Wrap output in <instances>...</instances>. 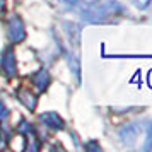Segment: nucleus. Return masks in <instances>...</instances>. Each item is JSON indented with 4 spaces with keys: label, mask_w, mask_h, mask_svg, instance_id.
I'll use <instances>...</instances> for the list:
<instances>
[{
    "label": "nucleus",
    "mask_w": 152,
    "mask_h": 152,
    "mask_svg": "<svg viewBox=\"0 0 152 152\" xmlns=\"http://www.w3.org/2000/svg\"><path fill=\"white\" fill-rule=\"evenodd\" d=\"M60 2H63V4H67V5H77L80 0H60Z\"/></svg>",
    "instance_id": "11"
},
{
    "label": "nucleus",
    "mask_w": 152,
    "mask_h": 152,
    "mask_svg": "<svg viewBox=\"0 0 152 152\" xmlns=\"http://www.w3.org/2000/svg\"><path fill=\"white\" fill-rule=\"evenodd\" d=\"M9 118V110L4 104V101H0V120H7Z\"/></svg>",
    "instance_id": "9"
},
{
    "label": "nucleus",
    "mask_w": 152,
    "mask_h": 152,
    "mask_svg": "<svg viewBox=\"0 0 152 152\" xmlns=\"http://www.w3.org/2000/svg\"><path fill=\"white\" fill-rule=\"evenodd\" d=\"M2 72L7 77L17 75V65H15V53L12 48H7L2 53Z\"/></svg>",
    "instance_id": "3"
},
{
    "label": "nucleus",
    "mask_w": 152,
    "mask_h": 152,
    "mask_svg": "<svg viewBox=\"0 0 152 152\" xmlns=\"http://www.w3.org/2000/svg\"><path fill=\"white\" fill-rule=\"evenodd\" d=\"M138 133H140V126L137 123H128L120 130V138L123 140L125 144H132V142H135Z\"/></svg>",
    "instance_id": "5"
},
{
    "label": "nucleus",
    "mask_w": 152,
    "mask_h": 152,
    "mask_svg": "<svg viewBox=\"0 0 152 152\" xmlns=\"http://www.w3.org/2000/svg\"><path fill=\"white\" fill-rule=\"evenodd\" d=\"M133 4H135V7L137 9H147L149 5H151L152 0H132Z\"/></svg>",
    "instance_id": "8"
},
{
    "label": "nucleus",
    "mask_w": 152,
    "mask_h": 152,
    "mask_svg": "<svg viewBox=\"0 0 152 152\" xmlns=\"http://www.w3.org/2000/svg\"><path fill=\"white\" fill-rule=\"evenodd\" d=\"M145 151H149V149H152V125L149 126V132H147V144L144 145Z\"/></svg>",
    "instance_id": "10"
},
{
    "label": "nucleus",
    "mask_w": 152,
    "mask_h": 152,
    "mask_svg": "<svg viewBox=\"0 0 152 152\" xmlns=\"http://www.w3.org/2000/svg\"><path fill=\"white\" fill-rule=\"evenodd\" d=\"M123 9L116 0H97L82 9V19L86 22H103L113 15H118Z\"/></svg>",
    "instance_id": "1"
},
{
    "label": "nucleus",
    "mask_w": 152,
    "mask_h": 152,
    "mask_svg": "<svg viewBox=\"0 0 152 152\" xmlns=\"http://www.w3.org/2000/svg\"><path fill=\"white\" fill-rule=\"evenodd\" d=\"M39 120H41L43 123L48 126V128H53V130H62L63 126H65V123H63V120L60 118V115H58V113H55V111L43 113L41 116H39Z\"/></svg>",
    "instance_id": "4"
},
{
    "label": "nucleus",
    "mask_w": 152,
    "mask_h": 152,
    "mask_svg": "<svg viewBox=\"0 0 152 152\" xmlns=\"http://www.w3.org/2000/svg\"><path fill=\"white\" fill-rule=\"evenodd\" d=\"M17 99L21 101L28 110H34L36 108V103H38V99H36V96L31 92V91L28 89H21L17 91Z\"/></svg>",
    "instance_id": "7"
},
{
    "label": "nucleus",
    "mask_w": 152,
    "mask_h": 152,
    "mask_svg": "<svg viewBox=\"0 0 152 152\" xmlns=\"http://www.w3.org/2000/svg\"><path fill=\"white\" fill-rule=\"evenodd\" d=\"M7 36L12 43H21L26 38V29H24V24H22L21 17L12 15L7 21Z\"/></svg>",
    "instance_id": "2"
},
{
    "label": "nucleus",
    "mask_w": 152,
    "mask_h": 152,
    "mask_svg": "<svg viewBox=\"0 0 152 152\" xmlns=\"http://www.w3.org/2000/svg\"><path fill=\"white\" fill-rule=\"evenodd\" d=\"M31 80H33V84H34V87L38 91H45L50 86V80H51V79H50L48 70L41 69V70H38L34 75L31 77Z\"/></svg>",
    "instance_id": "6"
}]
</instances>
